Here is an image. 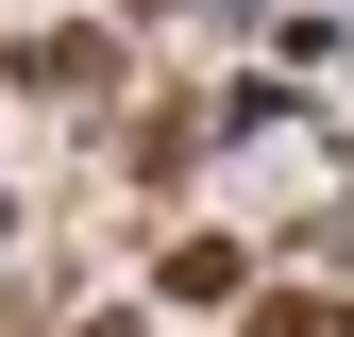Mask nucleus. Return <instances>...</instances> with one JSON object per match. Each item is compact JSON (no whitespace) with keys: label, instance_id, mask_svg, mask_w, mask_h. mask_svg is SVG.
Wrapping results in <instances>:
<instances>
[{"label":"nucleus","instance_id":"f257e3e1","mask_svg":"<svg viewBox=\"0 0 354 337\" xmlns=\"http://www.w3.org/2000/svg\"><path fill=\"white\" fill-rule=\"evenodd\" d=\"M253 337H354L337 304H270V320H253Z\"/></svg>","mask_w":354,"mask_h":337}]
</instances>
